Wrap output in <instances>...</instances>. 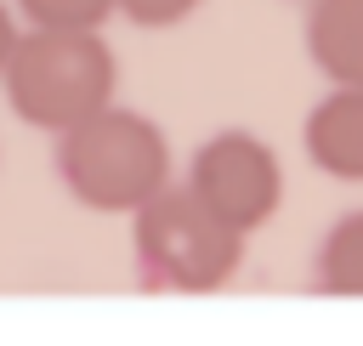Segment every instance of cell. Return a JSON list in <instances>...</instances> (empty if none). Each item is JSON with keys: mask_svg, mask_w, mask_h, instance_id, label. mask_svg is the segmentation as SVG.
Listing matches in <instances>:
<instances>
[{"mask_svg": "<svg viewBox=\"0 0 363 346\" xmlns=\"http://www.w3.org/2000/svg\"><path fill=\"white\" fill-rule=\"evenodd\" d=\"M244 244L233 227H221L182 182H170L159 199H147L130 216V255L136 278L153 295H216L238 278Z\"/></svg>", "mask_w": 363, "mask_h": 346, "instance_id": "cell-3", "label": "cell"}, {"mask_svg": "<svg viewBox=\"0 0 363 346\" xmlns=\"http://www.w3.org/2000/svg\"><path fill=\"white\" fill-rule=\"evenodd\" d=\"M182 187H187L221 227H233L238 238H250V233H261V227L278 216V204H284V164H278L272 142H261L255 130L227 125V130H216V136H204V142L193 147Z\"/></svg>", "mask_w": 363, "mask_h": 346, "instance_id": "cell-4", "label": "cell"}, {"mask_svg": "<svg viewBox=\"0 0 363 346\" xmlns=\"http://www.w3.org/2000/svg\"><path fill=\"white\" fill-rule=\"evenodd\" d=\"M199 6H204V0H113V11H119L125 23H136V28H176V23H187Z\"/></svg>", "mask_w": 363, "mask_h": 346, "instance_id": "cell-9", "label": "cell"}, {"mask_svg": "<svg viewBox=\"0 0 363 346\" xmlns=\"http://www.w3.org/2000/svg\"><path fill=\"white\" fill-rule=\"evenodd\" d=\"M51 164L68 199L96 216H136L147 199H159L176 182V153L159 119H147L142 108H119V102L62 130Z\"/></svg>", "mask_w": 363, "mask_h": 346, "instance_id": "cell-1", "label": "cell"}, {"mask_svg": "<svg viewBox=\"0 0 363 346\" xmlns=\"http://www.w3.org/2000/svg\"><path fill=\"white\" fill-rule=\"evenodd\" d=\"M23 28H96L113 17V0H11Z\"/></svg>", "mask_w": 363, "mask_h": 346, "instance_id": "cell-8", "label": "cell"}, {"mask_svg": "<svg viewBox=\"0 0 363 346\" xmlns=\"http://www.w3.org/2000/svg\"><path fill=\"white\" fill-rule=\"evenodd\" d=\"M312 289L363 295V210H346L323 227L318 255H312Z\"/></svg>", "mask_w": 363, "mask_h": 346, "instance_id": "cell-7", "label": "cell"}, {"mask_svg": "<svg viewBox=\"0 0 363 346\" xmlns=\"http://www.w3.org/2000/svg\"><path fill=\"white\" fill-rule=\"evenodd\" d=\"M0 85L23 125L62 136L113 102L119 57L96 28H23Z\"/></svg>", "mask_w": 363, "mask_h": 346, "instance_id": "cell-2", "label": "cell"}, {"mask_svg": "<svg viewBox=\"0 0 363 346\" xmlns=\"http://www.w3.org/2000/svg\"><path fill=\"white\" fill-rule=\"evenodd\" d=\"M17 34H23V28H17V11L0 0V74H6V62H11V45H17Z\"/></svg>", "mask_w": 363, "mask_h": 346, "instance_id": "cell-10", "label": "cell"}, {"mask_svg": "<svg viewBox=\"0 0 363 346\" xmlns=\"http://www.w3.org/2000/svg\"><path fill=\"white\" fill-rule=\"evenodd\" d=\"M301 142H306V159L335 176V182H363V91L357 85H329L306 125H301Z\"/></svg>", "mask_w": 363, "mask_h": 346, "instance_id": "cell-5", "label": "cell"}, {"mask_svg": "<svg viewBox=\"0 0 363 346\" xmlns=\"http://www.w3.org/2000/svg\"><path fill=\"white\" fill-rule=\"evenodd\" d=\"M306 57L329 85L363 91V0H306Z\"/></svg>", "mask_w": 363, "mask_h": 346, "instance_id": "cell-6", "label": "cell"}]
</instances>
